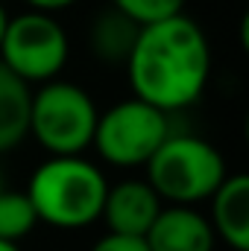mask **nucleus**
Returning a JSON list of instances; mask_svg holds the SVG:
<instances>
[{
  "instance_id": "obj_13",
  "label": "nucleus",
  "mask_w": 249,
  "mask_h": 251,
  "mask_svg": "<svg viewBox=\"0 0 249 251\" xmlns=\"http://www.w3.org/2000/svg\"><path fill=\"white\" fill-rule=\"evenodd\" d=\"M112 6L124 12L126 18H132L138 26H144V24H156L170 15H179L185 0H112Z\"/></svg>"
},
{
  "instance_id": "obj_5",
  "label": "nucleus",
  "mask_w": 249,
  "mask_h": 251,
  "mask_svg": "<svg viewBox=\"0 0 249 251\" xmlns=\"http://www.w3.org/2000/svg\"><path fill=\"white\" fill-rule=\"evenodd\" d=\"M167 134H170V114L132 97L97 114L91 146L106 164L132 170L144 167L156 155V149L167 140Z\"/></svg>"
},
{
  "instance_id": "obj_17",
  "label": "nucleus",
  "mask_w": 249,
  "mask_h": 251,
  "mask_svg": "<svg viewBox=\"0 0 249 251\" xmlns=\"http://www.w3.org/2000/svg\"><path fill=\"white\" fill-rule=\"evenodd\" d=\"M0 251H21L18 243H9V240H0Z\"/></svg>"
},
{
  "instance_id": "obj_8",
  "label": "nucleus",
  "mask_w": 249,
  "mask_h": 251,
  "mask_svg": "<svg viewBox=\"0 0 249 251\" xmlns=\"http://www.w3.org/2000/svg\"><path fill=\"white\" fill-rule=\"evenodd\" d=\"M214 231L193 204H164L144 234L150 251H214Z\"/></svg>"
},
{
  "instance_id": "obj_10",
  "label": "nucleus",
  "mask_w": 249,
  "mask_h": 251,
  "mask_svg": "<svg viewBox=\"0 0 249 251\" xmlns=\"http://www.w3.org/2000/svg\"><path fill=\"white\" fill-rule=\"evenodd\" d=\"M30 85L21 82L6 64L0 62V155L15 149L27 137L30 117Z\"/></svg>"
},
{
  "instance_id": "obj_3",
  "label": "nucleus",
  "mask_w": 249,
  "mask_h": 251,
  "mask_svg": "<svg viewBox=\"0 0 249 251\" xmlns=\"http://www.w3.org/2000/svg\"><path fill=\"white\" fill-rule=\"evenodd\" d=\"M144 167L150 187L161 196L164 204H199L229 176L217 146L202 137L173 131Z\"/></svg>"
},
{
  "instance_id": "obj_2",
  "label": "nucleus",
  "mask_w": 249,
  "mask_h": 251,
  "mask_svg": "<svg viewBox=\"0 0 249 251\" xmlns=\"http://www.w3.org/2000/svg\"><path fill=\"white\" fill-rule=\"evenodd\" d=\"M109 181L85 155H50L27 184L38 222L76 231L100 219Z\"/></svg>"
},
{
  "instance_id": "obj_15",
  "label": "nucleus",
  "mask_w": 249,
  "mask_h": 251,
  "mask_svg": "<svg viewBox=\"0 0 249 251\" xmlns=\"http://www.w3.org/2000/svg\"><path fill=\"white\" fill-rule=\"evenodd\" d=\"M32 9H38V12H59V9H67V6H73L76 0H27Z\"/></svg>"
},
{
  "instance_id": "obj_7",
  "label": "nucleus",
  "mask_w": 249,
  "mask_h": 251,
  "mask_svg": "<svg viewBox=\"0 0 249 251\" xmlns=\"http://www.w3.org/2000/svg\"><path fill=\"white\" fill-rule=\"evenodd\" d=\"M161 207H164L161 196L150 187L147 178H126L106 190L100 219L106 222L109 234L144 240V234L150 231Z\"/></svg>"
},
{
  "instance_id": "obj_6",
  "label": "nucleus",
  "mask_w": 249,
  "mask_h": 251,
  "mask_svg": "<svg viewBox=\"0 0 249 251\" xmlns=\"http://www.w3.org/2000/svg\"><path fill=\"white\" fill-rule=\"evenodd\" d=\"M67 32L50 15L30 9L24 15L9 18L6 35L0 41V62L6 64L21 82H50L67 64Z\"/></svg>"
},
{
  "instance_id": "obj_18",
  "label": "nucleus",
  "mask_w": 249,
  "mask_h": 251,
  "mask_svg": "<svg viewBox=\"0 0 249 251\" xmlns=\"http://www.w3.org/2000/svg\"><path fill=\"white\" fill-rule=\"evenodd\" d=\"M0 190H3V181H0Z\"/></svg>"
},
{
  "instance_id": "obj_12",
  "label": "nucleus",
  "mask_w": 249,
  "mask_h": 251,
  "mask_svg": "<svg viewBox=\"0 0 249 251\" xmlns=\"http://www.w3.org/2000/svg\"><path fill=\"white\" fill-rule=\"evenodd\" d=\"M35 225H38V216L27 190L24 193L0 190V240L21 243Z\"/></svg>"
},
{
  "instance_id": "obj_9",
  "label": "nucleus",
  "mask_w": 249,
  "mask_h": 251,
  "mask_svg": "<svg viewBox=\"0 0 249 251\" xmlns=\"http://www.w3.org/2000/svg\"><path fill=\"white\" fill-rule=\"evenodd\" d=\"M208 222L214 237H220L235 251H249V176L229 173L208 196Z\"/></svg>"
},
{
  "instance_id": "obj_14",
  "label": "nucleus",
  "mask_w": 249,
  "mask_h": 251,
  "mask_svg": "<svg viewBox=\"0 0 249 251\" xmlns=\"http://www.w3.org/2000/svg\"><path fill=\"white\" fill-rule=\"evenodd\" d=\"M91 251H150L141 237H121V234H106L94 243Z\"/></svg>"
},
{
  "instance_id": "obj_11",
  "label": "nucleus",
  "mask_w": 249,
  "mask_h": 251,
  "mask_svg": "<svg viewBox=\"0 0 249 251\" xmlns=\"http://www.w3.org/2000/svg\"><path fill=\"white\" fill-rule=\"evenodd\" d=\"M138 24L132 18H126L124 12H118L115 6L100 12L91 24V50L100 62L106 64H126L132 44L138 38Z\"/></svg>"
},
{
  "instance_id": "obj_4",
  "label": "nucleus",
  "mask_w": 249,
  "mask_h": 251,
  "mask_svg": "<svg viewBox=\"0 0 249 251\" xmlns=\"http://www.w3.org/2000/svg\"><path fill=\"white\" fill-rule=\"evenodd\" d=\"M97 105L85 88L50 79L30 94L27 134H32L50 155H82L91 149Z\"/></svg>"
},
{
  "instance_id": "obj_16",
  "label": "nucleus",
  "mask_w": 249,
  "mask_h": 251,
  "mask_svg": "<svg viewBox=\"0 0 249 251\" xmlns=\"http://www.w3.org/2000/svg\"><path fill=\"white\" fill-rule=\"evenodd\" d=\"M6 26H9V15H6V9H3V3H0V41H3V35H6Z\"/></svg>"
},
{
  "instance_id": "obj_1",
  "label": "nucleus",
  "mask_w": 249,
  "mask_h": 251,
  "mask_svg": "<svg viewBox=\"0 0 249 251\" xmlns=\"http://www.w3.org/2000/svg\"><path fill=\"white\" fill-rule=\"evenodd\" d=\"M129 85L138 100L164 114L193 105L211 73V47L205 32L187 15L144 24L126 59Z\"/></svg>"
}]
</instances>
